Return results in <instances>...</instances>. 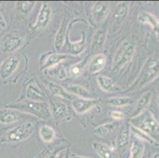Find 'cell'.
<instances>
[{
    "instance_id": "obj_12",
    "label": "cell",
    "mask_w": 159,
    "mask_h": 158,
    "mask_svg": "<svg viewBox=\"0 0 159 158\" xmlns=\"http://www.w3.org/2000/svg\"><path fill=\"white\" fill-rule=\"evenodd\" d=\"M25 97L26 99L39 102H44L45 99L44 93L35 82H30L27 84L25 87Z\"/></svg>"
},
{
    "instance_id": "obj_1",
    "label": "cell",
    "mask_w": 159,
    "mask_h": 158,
    "mask_svg": "<svg viewBox=\"0 0 159 158\" xmlns=\"http://www.w3.org/2000/svg\"><path fill=\"white\" fill-rule=\"evenodd\" d=\"M7 108H13L25 113L27 115H33L41 120H47L51 117V111L49 104L46 102H39L25 99L8 104Z\"/></svg>"
},
{
    "instance_id": "obj_34",
    "label": "cell",
    "mask_w": 159,
    "mask_h": 158,
    "mask_svg": "<svg viewBox=\"0 0 159 158\" xmlns=\"http://www.w3.org/2000/svg\"><path fill=\"white\" fill-rule=\"evenodd\" d=\"M109 115H110V117H112V119H114L116 120H123L124 118V113L119 111H111L110 113H109Z\"/></svg>"
},
{
    "instance_id": "obj_4",
    "label": "cell",
    "mask_w": 159,
    "mask_h": 158,
    "mask_svg": "<svg viewBox=\"0 0 159 158\" xmlns=\"http://www.w3.org/2000/svg\"><path fill=\"white\" fill-rule=\"evenodd\" d=\"M34 130V124L33 122H25L24 124L14 127L7 131L2 138V141L4 142H22L33 134Z\"/></svg>"
},
{
    "instance_id": "obj_24",
    "label": "cell",
    "mask_w": 159,
    "mask_h": 158,
    "mask_svg": "<svg viewBox=\"0 0 159 158\" xmlns=\"http://www.w3.org/2000/svg\"><path fill=\"white\" fill-rule=\"evenodd\" d=\"M105 39H106L105 29H101L98 30L94 34L93 41H92V45H91L92 50H98V49L102 48L105 42Z\"/></svg>"
},
{
    "instance_id": "obj_36",
    "label": "cell",
    "mask_w": 159,
    "mask_h": 158,
    "mask_svg": "<svg viewBox=\"0 0 159 158\" xmlns=\"http://www.w3.org/2000/svg\"><path fill=\"white\" fill-rule=\"evenodd\" d=\"M7 24L5 18H4L3 15L0 13V28L1 29H5L7 27Z\"/></svg>"
},
{
    "instance_id": "obj_9",
    "label": "cell",
    "mask_w": 159,
    "mask_h": 158,
    "mask_svg": "<svg viewBox=\"0 0 159 158\" xmlns=\"http://www.w3.org/2000/svg\"><path fill=\"white\" fill-rule=\"evenodd\" d=\"M49 108L55 120H59L65 117L68 112L67 106L63 101L58 98H52L49 101Z\"/></svg>"
},
{
    "instance_id": "obj_15",
    "label": "cell",
    "mask_w": 159,
    "mask_h": 158,
    "mask_svg": "<svg viewBox=\"0 0 159 158\" xmlns=\"http://www.w3.org/2000/svg\"><path fill=\"white\" fill-rule=\"evenodd\" d=\"M97 82L99 85L100 89L106 93H116L117 91H120L122 89L115 82L108 77L105 75H99L97 78Z\"/></svg>"
},
{
    "instance_id": "obj_31",
    "label": "cell",
    "mask_w": 159,
    "mask_h": 158,
    "mask_svg": "<svg viewBox=\"0 0 159 158\" xmlns=\"http://www.w3.org/2000/svg\"><path fill=\"white\" fill-rule=\"evenodd\" d=\"M52 74L53 77L59 79V80H65L67 77V74L64 67L56 66V67L52 68Z\"/></svg>"
},
{
    "instance_id": "obj_19",
    "label": "cell",
    "mask_w": 159,
    "mask_h": 158,
    "mask_svg": "<svg viewBox=\"0 0 159 158\" xmlns=\"http://www.w3.org/2000/svg\"><path fill=\"white\" fill-rule=\"evenodd\" d=\"M66 22L65 20L62 21L60 27L58 29V31L56 34L54 40V47L56 52L61 51L63 44H64L65 38H66Z\"/></svg>"
},
{
    "instance_id": "obj_8",
    "label": "cell",
    "mask_w": 159,
    "mask_h": 158,
    "mask_svg": "<svg viewBox=\"0 0 159 158\" xmlns=\"http://www.w3.org/2000/svg\"><path fill=\"white\" fill-rule=\"evenodd\" d=\"M98 103L97 99H84V98H74L71 101V106L75 112L78 114H85L93 109Z\"/></svg>"
},
{
    "instance_id": "obj_13",
    "label": "cell",
    "mask_w": 159,
    "mask_h": 158,
    "mask_svg": "<svg viewBox=\"0 0 159 158\" xmlns=\"http://www.w3.org/2000/svg\"><path fill=\"white\" fill-rule=\"evenodd\" d=\"M109 4L105 2H97L92 9V14L95 21L102 22L106 18L109 12Z\"/></svg>"
},
{
    "instance_id": "obj_18",
    "label": "cell",
    "mask_w": 159,
    "mask_h": 158,
    "mask_svg": "<svg viewBox=\"0 0 159 158\" xmlns=\"http://www.w3.org/2000/svg\"><path fill=\"white\" fill-rule=\"evenodd\" d=\"M66 91L70 93V94L78 96L80 98H84V99H93V95L89 90L84 88L82 85H76V84H70L66 87Z\"/></svg>"
},
{
    "instance_id": "obj_3",
    "label": "cell",
    "mask_w": 159,
    "mask_h": 158,
    "mask_svg": "<svg viewBox=\"0 0 159 158\" xmlns=\"http://www.w3.org/2000/svg\"><path fill=\"white\" fill-rule=\"evenodd\" d=\"M159 74V59L151 56L147 60L143 67L141 70L136 81L131 85L128 90H135L141 89L157 78Z\"/></svg>"
},
{
    "instance_id": "obj_26",
    "label": "cell",
    "mask_w": 159,
    "mask_h": 158,
    "mask_svg": "<svg viewBox=\"0 0 159 158\" xmlns=\"http://www.w3.org/2000/svg\"><path fill=\"white\" fill-rule=\"evenodd\" d=\"M130 128L127 125L124 126L116 140V146L118 150H122L126 146H128L129 141Z\"/></svg>"
},
{
    "instance_id": "obj_33",
    "label": "cell",
    "mask_w": 159,
    "mask_h": 158,
    "mask_svg": "<svg viewBox=\"0 0 159 158\" xmlns=\"http://www.w3.org/2000/svg\"><path fill=\"white\" fill-rule=\"evenodd\" d=\"M34 5H35L34 2H20V11L24 14H28L32 11Z\"/></svg>"
},
{
    "instance_id": "obj_30",
    "label": "cell",
    "mask_w": 159,
    "mask_h": 158,
    "mask_svg": "<svg viewBox=\"0 0 159 158\" xmlns=\"http://www.w3.org/2000/svg\"><path fill=\"white\" fill-rule=\"evenodd\" d=\"M85 37H83V40H79L76 43H70V48L71 54L73 55H79V53L84 50L85 48Z\"/></svg>"
},
{
    "instance_id": "obj_17",
    "label": "cell",
    "mask_w": 159,
    "mask_h": 158,
    "mask_svg": "<svg viewBox=\"0 0 159 158\" xmlns=\"http://www.w3.org/2000/svg\"><path fill=\"white\" fill-rule=\"evenodd\" d=\"M152 98V93L151 91H147L145 93H143L139 97V99L137 101L136 104H135V110H134V114L132 115L133 117H135L139 115L140 113L145 111L146 108L149 105Z\"/></svg>"
},
{
    "instance_id": "obj_7",
    "label": "cell",
    "mask_w": 159,
    "mask_h": 158,
    "mask_svg": "<svg viewBox=\"0 0 159 158\" xmlns=\"http://www.w3.org/2000/svg\"><path fill=\"white\" fill-rule=\"evenodd\" d=\"M19 63V59L15 56L7 58L0 66V78L5 80L10 78L17 70Z\"/></svg>"
},
{
    "instance_id": "obj_38",
    "label": "cell",
    "mask_w": 159,
    "mask_h": 158,
    "mask_svg": "<svg viewBox=\"0 0 159 158\" xmlns=\"http://www.w3.org/2000/svg\"><path fill=\"white\" fill-rule=\"evenodd\" d=\"M157 101H158V106H159V96H158V100H157Z\"/></svg>"
},
{
    "instance_id": "obj_6",
    "label": "cell",
    "mask_w": 159,
    "mask_h": 158,
    "mask_svg": "<svg viewBox=\"0 0 159 158\" xmlns=\"http://www.w3.org/2000/svg\"><path fill=\"white\" fill-rule=\"evenodd\" d=\"M27 114L16 109L10 108H1L0 109V124H11L17 123L25 119Z\"/></svg>"
},
{
    "instance_id": "obj_27",
    "label": "cell",
    "mask_w": 159,
    "mask_h": 158,
    "mask_svg": "<svg viewBox=\"0 0 159 158\" xmlns=\"http://www.w3.org/2000/svg\"><path fill=\"white\" fill-rule=\"evenodd\" d=\"M108 103L112 106L121 108V107L128 106L132 104L133 99L131 97H113L108 100Z\"/></svg>"
},
{
    "instance_id": "obj_20",
    "label": "cell",
    "mask_w": 159,
    "mask_h": 158,
    "mask_svg": "<svg viewBox=\"0 0 159 158\" xmlns=\"http://www.w3.org/2000/svg\"><path fill=\"white\" fill-rule=\"evenodd\" d=\"M48 87L49 90L51 91L52 93L54 96H56V97L60 98H64V99L67 100H70L74 98L73 96L70 93L67 92L63 87L60 86V85H58V84L55 83V82H49L48 84Z\"/></svg>"
},
{
    "instance_id": "obj_5",
    "label": "cell",
    "mask_w": 159,
    "mask_h": 158,
    "mask_svg": "<svg viewBox=\"0 0 159 158\" xmlns=\"http://www.w3.org/2000/svg\"><path fill=\"white\" fill-rule=\"evenodd\" d=\"M135 44L131 41H126L123 43L116 52L114 57V68L121 69L132 59L135 53Z\"/></svg>"
},
{
    "instance_id": "obj_11",
    "label": "cell",
    "mask_w": 159,
    "mask_h": 158,
    "mask_svg": "<svg viewBox=\"0 0 159 158\" xmlns=\"http://www.w3.org/2000/svg\"><path fill=\"white\" fill-rule=\"evenodd\" d=\"M24 43V38L18 34H8L2 43V50L4 52L11 53L18 50Z\"/></svg>"
},
{
    "instance_id": "obj_25",
    "label": "cell",
    "mask_w": 159,
    "mask_h": 158,
    "mask_svg": "<svg viewBox=\"0 0 159 158\" xmlns=\"http://www.w3.org/2000/svg\"><path fill=\"white\" fill-rule=\"evenodd\" d=\"M116 125L112 123H107L97 127L93 130V134L98 137L105 138L108 136L115 130Z\"/></svg>"
},
{
    "instance_id": "obj_35",
    "label": "cell",
    "mask_w": 159,
    "mask_h": 158,
    "mask_svg": "<svg viewBox=\"0 0 159 158\" xmlns=\"http://www.w3.org/2000/svg\"><path fill=\"white\" fill-rule=\"evenodd\" d=\"M63 152L62 151V150H59V151H56V153H53V154L47 156L46 158H63Z\"/></svg>"
},
{
    "instance_id": "obj_14",
    "label": "cell",
    "mask_w": 159,
    "mask_h": 158,
    "mask_svg": "<svg viewBox=\"0 0 159 158\" xmlns=\"http://www.w3.org/2000/svg\"><path fill=\"white\" fill-rule=\"evenodd\" d=\"M70 56L63 53H52L45 58L43 63L42 69H52L60 65V63L70 58Z\"/></svg>"
},
{
    "instance_id": "obj_29",
    "label": "cell",
    "mask_w": 159,
    "mask_h": 158,
    "mask_svg": "<svg viewBox=\"0 0 159 158\" xmlns=\"http://www.w3.org/2000/svg\"><path fill=\"white\" fill-rule=\"evenodd\" d=\"M128 4L126 2H121L117 6L114 12V18L116 20H122L128 14Z\"/></svg>"
},
{
    "instance_id": "obj_21",
    "label": "cell",
    "mask_w": 159,
    "mask_h": 158,
    "mask_svg": "<svg viewBox=\"0 0 159 158\" xmlns=\"http://www.w3.org/2000/svg\"><path fill=\"white\" fill-rule=\"evenodd\" d=\"M138 20L141 23L149 25L154 29H157V27H159L158 19L155 16L147 11H143L139 13L138 15Z\"/></svg>"
},
{
    "instance_id": "obj_16",
    "label": "cell",
    "mask_w": 159,
    "mask_h": 158,
    "mask_svg": "<svg viewBox=\"0 0 159 158\" xmlns=\"http://www.w3.org/2000/svg\"><path fill=\"white\" fill-rule=\"evenodd\" d=\"M106 57L104 54H98L91 59L88 70L90 74H97L105 66Z\"/></svg>"
},
{
    "instance_id": "obj_2",
    "label": "cell",
    "mask_w": 159,
    "mask_h": 158,
    "mask_svg": "<svg viewBox=\"0 0 159 158\" xmlns=\"http://www.w3.org/2000/svg\"><path fill=\"white\" fill-rule=\"evenodd\" d=\"M132 127L139 129L157 142L159 139V124L150 111H144L131 120Z\"/></svg>"
},
{
    "instance_id": "obj_22",
    "label": "cell",
    "mask_w": 159,
    "mask_h": 158,
    "mask_svg": "<svg viewBox=\"0 0 159 158\" xmlns=\"http://www.w3.org/2000/svg\"><path fill=\"white\" fill-rule=\"evenodd\" d=\"M39 134L42 141L46 143H50L56 138V133L52 127L48 125H43L39 130Z\"/></svg>"
},
{
    "instance_id": "obj_37",
    "label": "cell",
    "mask_w": 159,
    "mask_h": 158,
    "mask_svg": "<svg viewBox=\"0 0 159 158\" xmlns=\"http://www.w3.org/2000/svg\"><path fill=\"white\" fill-rule=\"evenodd\" d=\"M75 158H89V157H85V156H77V157Z\"/></svg>"
},
{
    "instance_id": "obj_28",
    "label": "cell",
    "mask_w": 159,
    "mask_h": 158,
    "mask_svg": "<svg viewBox=\"0 0 159 158\" xmlns=\"http://www.w3.org/2000/svg\"><path fill=\"white\" fill-rule=\"evenodd\" d=\"M144 152V146L140 141H134L131 144L128 158H141Z\"/></svg>"
},
{
    "instance_id": "obj_10",
    "label": "cell",
    "mask_w": 159,
    "mask_h": 158,
    "mask_svg": "<svg viewBox=\"0 0 159 158\" xmlns=\"http://www.w3.org/2000/svg\"><path fill=\"white\" fill-rule=\"evenodd\" d=\"M52 7L46 2H44L40 7L38 17H37V21H36V29L46 28L50 23V21L52 19Z\"/></svg>"
},
{
    "instance_id": "obj_32",
    "label": "cell",
    "mask_w": 159,
    "mask_h": 158,
    "mask_svg": "<svg viewBox=\"0 0 159 158\" xmlns=\"http://www.w3.org/2000/svg\"><path fill=\"white\" fill-rule=\"evenodd\" d=\"M84 64L82 63H76V64L72 65L69 69V74L70 76L73 77V78H77L79 75L82 74V71L83 70V67H84Z\"/></svg>"
},
{
    "instance_id": "obj_23",
    "label": "cell",
    "mask_w": 159,
    "mask_h": 158,
    "mask_svg": "<svg viewBox=\"0 0 159 158\" xmlns=\"http://www.w3.org/2000/svg\"><path fill=\"white\" fill-rule=\"evenodd\" d=\"M93 150L102 158H112V150L107 145L101 142H94L92 144Z\"/></svg>"
}]
</instances>
